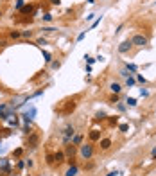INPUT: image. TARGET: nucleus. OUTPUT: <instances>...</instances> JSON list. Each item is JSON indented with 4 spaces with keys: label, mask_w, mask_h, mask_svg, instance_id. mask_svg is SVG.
<instances>
[{
    "label": "nucleus",
    "mask_w": 156,
    "mask_h": 176,
    "mask_svg": "<svg viewBox=\"0 0 156 176\" xmlns=\"http://www.w3.org/2000/svg\"><path fill=\"white\" fill-rule=\"evenodd\" d=\"M111 146H113L111 139H100V140H99V147H100V151H108V149H110Z\"/></svg>",
    "instance_id": "8"
},
{
    "label": "nucleus",
    "mask_w": 156,
    "mask_h": 176,
    "mask_svg": "<svg viewBox=\"0 0 156 176\" xmlns=\"http://www.w3.org/2000/svg\"><path fill=\"white\" fill-rule=\"evenodd\" d=\"M22 154H23V147H16V149H13V156L14 158H20Z\"/></svg>",
    "instance_id": "28"
},
{
    "label": "nucleus",
    "mask_w": 156,
    "mask_h": 176,
    "mask_svg": "<svg viewBox=\"0 0 156 176\" xmlns=\"http://www.w3.org/2000/svg\"><path fill=\"white\" fill-rule=\"evenodd\" d=\"M49 2L52 6H59V4H61V0H49Z\"/></svg>",
    "instance_id": "47"
},
{
    "label": "nucleus",
    "mask_w": 156,
    "mask_h": 176,
    "mask_svg": "<svg viewBox=\"0 0 156 176\" xmlns=\"http://www.w3.org/2000/svg\"><path fill=\"white\" fill-rule=\"evenodd\" d=\"M41 54H43V61H45V63H47V65H50V63H52V54H50L49 51H43L41 49Z\"/></svg>",
    "instance_id": "16"
},
{
    "label": "nucleus",
    "mask_w": 156,
    "mask_h": 176,
    "mask_svg": "<svg viewBox=\"0 0 156 176\" xmlns=\"http://www.w3.org/2000/svg\"><path fill=\"white\" fill-rule=\"evenodd\" d=\"M119 174V171H111V173H108V176H117Z\"/></svg>",
    "instance_id": "48"
},
{
    "label": "nucleus",
    "mask_w": 156,
    "mask_h": 176,
    "mask_svg": "<svg viewBox=\"0 0 156 176\" xmlns=\"http://www.w3.org/2000/svg\"><path fill=\"white\" fill-rule=\"evenodd\" d=\"M135 83H136V79H135V76H129V77H126V86H135Z\"/></svg>",
    "instance_id": "23"
},
{
    "label": "nucleus",
    "mask_w": 156,
    "mask_h": 176,
    "mask_svg": "<svg viewBox=\"0 0 156 176\" xmlns=\"http://www.w3.org/2000/svg\"><path fill=\"white\" fill-rule=\"evenodd\" d=\"M65 154H66V158H74V156H76V153H77V146H74V144H66V146H65Z\"/></svg>",
    "instance_id": "7"
},
{
    "label": "nucleus",
    "mask_w": 156,
    "mask_h": 176,
    "mask_svg": "<svg viewBox=\"0 0 156 176\" xmlns=\"http://www.w3.org/2000/svg\"><path fill=\"white\" fill-rule=\"evenodd\" d=\"M106 119V111H97L95 113V120H104Z\"/></svg>",
    "instance_id": "31"
},
{
    "label": "nucleus",
    "mask_w": 156,
    "mask_h": 176,
    "mask_svg": "<svg viewBox=\"0 0 156 176\" xmlns=\"http://www.w3.org/2000/svg\"><path fill=\"white\" fill-rule=\"evenodd\" d=\"M100 20H102V16H99V18H95V20L92 22V27H90V29H93V27H97V25L100 23Z\"/></svg>",
    "instance_id": "38"
},
{
    "label": "nucleus",
    "mask_w": 156,
    "mask_h": 176,
    "mask_svg": "<svg viewBox=\"0 0 156 176\" xmlns=\"http://www.w3.org/2000/svg\"><path fill=\"white\" fill-rule=\"evenodd\" d=\"M110 124L117 126V124H119V117H117V115H115V117H110Z\"/></svg>",
    "instance_id": "39"
},
{
    "label": "nucleus",
    "mask_w": 156,
    "mask_h": 176,
    "mask_svg": "<svg viewBox=\"0 0 156 176\" xmlns=\"http://www.w3.org/2000/svg\"><path fill=\"white\" fill-rule=\"evenodd\" d=\"M108 88H110V92H111V94H120V92H122V85L119 83V81H111Z\"/></svg>",
    "instance_id": "9"
},
{
    "label": "nucleus",
    "mask_w": 156,
    "mask_h": 176,
    "mask_svg": "<svg viewBox=\"0 0 156 176\" xmlns=\"http://www.w3.org/2000/svg\"><path fill=\"white\" fill-rule=\"evenodd\" d=\"M86 32H88V31H83L81 34H77V42H81V40H83V38L86 36Z\"/></svg>",
    "instance_id": "43"
},
{
    "label": "nucleus",
    "mask_w": 156,
    "mask_h": 176,
    "mask_svg": "<svg viewBox=\"0 0 156 176\" xmlns=\"http://www.w3.org/2000/svg\"><path fill=\"white\" fill-rule=\"evenodd\" d=\"M153 160H154V162H156V156H153Z\"/></svg>",
    "instance_id": "53"
},
{
    "label": "nucleus",
    "mask_w": 156,
    "mask_h": 176,
    "mask_svg": "<svg viewBox=\"0 0 156 176\" xmlns=\"http://www.w3.org/2000/svg\"><path fill=\"white\" fill-rule=\"evenodd\" d=\"M45 162H47V165H56V162H54V154L49 153L45 156Z\"/></svg>",
    "instance_id": "22"
},
{
    "label": "nucleus",
    "mask_w": 156,
    "mask_h": 176,
    "mask_svg": "<svg viewBox=\"0 0 156 176\" xmlns=\"http://www.w3.org/2000/svg\"><path fill=\"white\" fill-rule=\"evenodd\" d=\"M0 144H2V137H0Z\"/></svg>",
    "instance_id": "54"
},
{
    "label": "nucleus",
    "mask_w": 156,
    "mask_h": 176,
    "mask_svg": "<svg viewBox=\"0 0 156 176\" xmlns=\"http://www.w3.org/2000/svg\"><path fill=\"white\" fill-rule=\"evenodd\" d=\"M36 45L43 49V47H47V45H49V40H47L45 36H41V38H38V40H36Z\"/></svg>",
    "instance_id": "18"
},
{
    "label": "nucleus",
    "mask_w": 156,
    "mask_h": 176,
    "mask_svg": "<svg viewBox=\"0 0 156 176\" xmlns=\"http://www.w3.org/2000/svg\"><path fill=\"white\" fill-rule=\"evenodd\" d=\"M131 43H133V47H145V45L149 43V40H147V36H144V34H133L131 36Z\"/></svg>",
    "instance_id": "3"
},
{
    "label": "nucleus",
    "mask_w": 156,
    "mask_h": 176,
    "mask_svg": "<svg viewBox=\"0 0 156 176\" xmlns=\"http://www.w3.org/2000/svg\"><path fill=\"white\" fill-rule=\"evenodd\" d=\"M66 164L68 165H76V158H66Z\"/></svg>",
    "instance_id": "44"
},
{
    "label": "nucleus",
    "mask_w": 156,
    "mask_h": 176,
    "mask_svg": "<svg viewBox=\"0 0 156 176\" xmlns=\"http://www.w3.org/2000/svg\"><path fill=\"white\" fill-rule=\"evenodd\" d=\"M119 99H120V97H119V94H111V97H110V103H111V104H117V103H119Z\"/></svg>",
    "instance_id": "33"
},
{
    "label": "nucleus",
    "mask_w": 156,
    "mask_h": 176,
    "mask_svg": "<svg viewBox=\"0 0 156 176\" xmlns=\"http://www.w3.org/2000/svg\"><path fill=\"white\" fill-rule=\"evenodd\" d=\"M40 31H41V34H52V32H56V31H57V27H52V25H43Z\"/></svg>",
    "instance_id": "15"
},
{
    "label": "nucleus",
    "mask_w": 156,
    "mask_h": 176,
    "mask_svg": "<svg viewBox=\"0 0 156 176\" xmlns=\"http://www.w3.org/2000/svg\"><path fill=\"white\" fill-rule=\"evenodd\" d=\"M7 119V113L6 111H0V120H6Z\"/></svg>",
    "instance_id": "45"
},
{
    "label": "nucleus",
    "mask_w": 156,
    "mask_h": 176,
    "mask_svg": "<svg viewBox=\"0 0 156 176\" xmlns=\"http://www.w3.org/2000/svg\"><path fill=\"white\" fill-rule=\"evenodd\" d=\"M131 49H133V43H131V40H124V42L119 45V54H128Z\"/></svg>",
    "instance_id": "6"
},
{
    "label": "nucleus",
    "mask_w": 156,
    "mask_h": 176,
    "mask_svg": "<svg viewBox=\"0 0 156 176\" xmlns=\"http://www.w3.org/2000/svg\"><path fill=\"white\" fill-rule=\"evenodd\" d=\"M119 130H120V133H128L129 124H120V126H119Z\"/></svg>",
    "instance_id": "37"
},
{
    "label": "nucleus",
    "mask_w": 156,
    "mask_h": 176,
    "mask_svg": "<svg viewBox=\"0 0 156 176\" xmlns=\"http://www.w3.org/2000/svg\"><path fill=\"white\" fill-rule=\"evenodd\" d=\"M88 137H90V142H92V144H93V142H99V140H100V131H99V130H92Z\"/></svg>",
    "instance_id": "13"
},
{
    "label": "nucleus",
    "mask_w": 156,
    "mask_h": 176,
    "mask_svg": "<svg viewBox=\"0 0 156 176\" xmlns=\"http://www.w3.org/2000/svg\"><path fill=\"white\" fill-rule=\"evenodd\" d=\"M77 154L81 160H92L93 154H95V147H93L92 142H83L81 146H77Z\"/></svg>",
    "instance_id": "1"
},
{
    "label": "nucleus",
    "mask_w": 156,
    "mask_h": 176,
    "mask_svg": "<svg viewBox=\"0 0 156 176\" xmlns=\"http://www.w3.org/2000/svg\"><path fill=\"white\" fill-rule=\"evenodd\" d=\"M120 76H122V77H129L131 74H129L128 70H126V68H120Z\"/></svg>",
    "instance_id": "41"
},
{
    "label": "nucleus",
    "mask_w": 156,
    "mask_h": 176,
    "mask_svg": "<svg viewBox=\"0 0 156 176\" xmlns=\"http://www.w3.org/2000/svg\"><path fill=\"white\" fill-rule=\"evenodd\" d=\"M9 176H18V174H16V173H11V174H9Z\"/></svg>",
    "instance_id": "51"
},
{
    "label": "nucleus",
    "mask_w": 156,
    "mask_h": 176,
    "mask_svg": "<svg viewBox=\"0 0 156 176\" xmlns=\"http://www.w3.org/2000/svg\"><path fill=\"white\" fill-rule=\"evenodd\" d=\"M25 167L32 169V167H34V160H32V158H25Z\"/></svg>",
    "instance_id": "34"
},
{
    "label": "nucleus",
    "mask_w": 156,
    "mask_h": 176,
    "mask_svg": "<svg viewBox=\"0 0 156 176\" xmlns=\"http://www.w3.org/2000/svg\"><path fill=\"white\" fill-rule=\"evenodd\" d=\"M59 66H61V61H59V59H52V63H50V68H52V70H57Z\"/></svg>",
    "instance_id": "30"
},
{
    "label": "nucleus",
    "mask_w": 156,
    "mask_h": 176,
    "mask_svg": "<svg viewBox=\"0 0 156 176\" xmlns=\"http://www.w3.org/2000/svg\"><path fill=\"white\" fill-rule=\"evenodd\" d=\"M25 4H27L25 0H16V2H14V9H16V11H20V9L25 6Z\"/></svg>",
    "instance_id": "29"
},
{
    "label": "nucleus",
    "mask_w": 156,
    "mask_h": 176,
    "mask_svg": "<svg viewBox=\"0 0 156 176\" xmlns=\"http://www.w3.org/2000/svg\"><path fill=\"white\" fill-rule=\"evenodd\" d=\"M9 38H11V40H18V38H22V31H11V32H9Z\"/></svg>",
    "instance_id": "25"
},
{
    "label": "nucleus",
    "mask_w": 156,
    "mask_h": 176,
    "mask_svg": "<svg viewBox=\"0 0 156 176\" xmlns=\"http://www.w3.org/2000/svg\"><path fill=\"white\" fill-rule=\"evenodd\" d=\"M85 59H86V65H90V66H92L93 63L97 61V59H95V58H92V56H88V54H85Z\"/></svg>",
    "instance_id": "32"
},
{
    "label": "nucleus",
    "mask_w": 156,
    "mask_h": 176,
    "mask_svg": "<svg viewBox=\"0 0 156 176\" xmlns=\"http://www.w3.org/2000/svg\"><path fill=\"white\" fill-rule=\"evenodd\" d=\"M77 174H79L77 164H76V165H68V167H66V171H65V176H77Z\"/></svg>",
    "instance_id": "12"
},
{
    "label": "nucleus",
    "mask_w": 156,
    "mask_h": 176,
    "mask_svg": "<svg viewBox=\"0 0 156 176\" xmlns=\"http://www.w3.org/2000/svg\"><path fill=\"white\" fill-rule=\"evenodd\" d=\"M38 144H40V139H38V135H36L34 131L29 135V140H27V149L29 151H34V149H38Z\"/></svg>",
    "instance_id": "5"
},
{
    "label": "nucleus",
    "mask_w": 156,
    "mask_h": 176,
    "mask_svg": "<svg viewBox=\"0 0 156 176\" xmlns=\"http://www.w3.org/2000/svg\"><path fill=\"white\" fill-rule=\"evenodd\" d=\"M0 7H2V2H0Z\"/></svg>",
    "instance_id": "55"
},
{
    "label": "nucleus",
    "mask_w": 156,
    "mask_h": 176,
    "mask_svg": "<svg viewBox=\"0 0 156 176\" xmlns=\"http://www.w3.org/2000/svg\"><path fill=\"white\" fill-rule=\"evenodd\" d=\"M126 108H128L126 104H122V103H117V110L120 111V113H124V111H126Z\"/></svg>",
    "instance_id": "36"
},
{
    "label": "nucleus",
    "mask_w": 156,
    "mask_h": 176,
    "mask_svg": "<svg viewBox=\"0 0 156 176\" xmlns=\"http://www.w3.org/2000/svg\"><path fill=\"white\" fill-rule=\"evenodd\" d=\"M154 4H156V0H154Z\"/></svg>",
    "instance_id": "56"
},
{
    "label": "nucleus",
    "mask_w": 156,
    "mask_h": 176,
    "mask_svg": "<svg viewBox=\"0 0 156 176\" xmlns=\"http://www.w3.org/2000/svg\"><path fill=\"white\" fill-rule=\"evenodd\" d=\"M65 160H66V154H65V151H56V153H54V162H56V165L63 164Z\"/></svg>",
    "instance_id": "10"
},
{
    "label": "nucleus",
    "mask_w": 156,
    "mask_h": 176,
    "mask_svg": "<svg viewBox=\"0 0 156 176\" xmlns=\"http://www.w3.org/2000/svg\"><path fill=\"white\" fill-rule=\"evenodd\" d=\"M86 4H95V0H86Z\"/></svg>",
    "instance_id": "50"
},
{
    "label": "nucleus",
    "mask_w": 156,
    "mask_h": 176,
    "mask_svg": "<svg viewBox=\"0 0 156 176\" xmlns=\"http://www.w3.org/2000/svg\"><path fill=\"white\" fill-rule=\"evenodd\" d=\"M72 144L74 146H81L83 144V135H74L72 137Z\"/></svg>",
    "instance_id": "19"
},
{
    "label": "nucleus",
    "mask_w": 156,
    "mask_h": 176,
    "mask_svg": "<svg viewBox=\"0 0 156 176\" xmlns=\"http://www.w3.org/2000/svg\"><path fill=\"white\" fill-rule=\"evenodd\" d=\"M126 70H128L131 76H135V74H138V66L135 65V63H126V66H124Z\"/></svg>",
    "instance_id": "14"
},
{
    "label": "nucleus",
    "mask_w": 156,
    "mask_h": 176,
    "mask_svg": "<svg viewBox=\"0 0 156 176\" xmlns=\"http://www.w3.org/2000/svg\"><path fill=\"white\" fill-rule=\"evenodd\" d=\"M76 135V128H74V124H66L63 128V131H61V137H63V146H66V144H70L72 142V137Z\"/></svg>",
    "instance_id": "2"
},
{
    "label": "nucleus",
    "mask_w": 156,
    "mask_h": 176,
    "mask_svg": "<svg viewBox=\"0 0 156 176\" xmlns=\"http://www.w3.org/2000/svg\"><path fill=\"white\" fill-rule=\"evenodd\" d=\"M32 36H34V31H31V29L22 31V38H25V40H31Z\"/></svg>",
    "instance_id": "20"
},
{
    "label": "nucleus",
    "mask_w": 156,
    "mask_h": 176,
    "mask_svg": "<svg viewBox=\"0 0 156 176\" xmlns=\"http://www.w3.org/2000/svg\"><path fill=\"white\" fill-rule=\"evenodd\" d=\"M140 95L142 97H149V90H147V88H140Z\"/></svg>",
    "instance_id": "40"
},
{
    "label": "nucleus",
    "mask_w": 156,
    "mask_h": 176,
    "mask_svg": "<svg viewBox=\"0 0 156 176\" xmlns=\"http://www.w3.org/2000/svg\"><path fill=\"white\" fill-rule=\"evenodd\" d=\"M93 20H95V15H93V13L86 15V22H93Z\"/></svg>",
    "instance_id": "42"
},
{
    "label": "nucleus",
    "mask_w": 156,
    "mask_h": 176,
    "mask_svg": "<svg viewBox=\"0 0 156 176\" xmlns=\"http://www.w3.org/2000/svg\"><path fill=\"white\" fill-rule=\"evenodd\" d=\"M151 154H153V156H156V146L153 147V149H151Z\"/></svg>",
    "instance_id": "49"
},
{
    "label": "nucleus",
    "mask_w": 156,
    "mask_h": 176,
    "mask_svg": "<svg viewBox=\"0 0 156 176\" xmlns=\"http://www.w3.org/2000/svg\"><path fill=\"white\" fill-rule=\"evenodd\" d=\"M2 131H4V137H7V135H11V130H9V128H4Z\"/></svg>",
    "instance_id": "46"
},
{
    "label": "nucleus",
    "mask_w": 156,
    "mask_h": 176,
    "mask_svg": "<svg viewBox=\"0 0 156 176\" xmlns=\"http://www.w3.org/2000/svg\"><path fill=\"white\" fill-rule=\"evenodd\" d=\"M41 18H43V22H45V23H50L52 20H54V15H52V13H45Z\"/></svg>",
    "instance_id": "24"
},
{
    "label": "nucleus",
    "mask_w": 156,
    "mask_h": 176,
    "mask_svg": "<svg viewBox=\"0 0 156 176\" xmlns=\"http://www.w3.org/2000/svg\"><path fill=\"white\" fill-rule=\"evenodd\" d=\"M136 104H138V101H136L135 97H128L126 99V106H129V108H135Z\"/></svg>",
    "instance_id": "21"
},
{
    "label": "nucleus",
    "mask_w": 156,
    "mask_h": 176,
    "mask_svg": "<svg viewBox=\"0 0 156 176\" xmlns=\"http://www.w3.org/2000/svg\"><path fill=\"white\" fill-rule=\"evenodd\" d=\"M2 16H4V13H2V9H0V18H2Z\"/></svg>",
    "instance_id": "52"
},
{
    "label": "nucleus",
    "mask_w": 156,
    "mask_h": 176,
    "mask_svg": "<svg viewBox=\"0 0 156 176\" xmlns=\"http://www.w3.org/2000/svg\"><path fill=\"white\" fill-rule=\"evenodd\" d=\"M13 173V169H11V162H9V158H6V156H0V174H11Z\"/></svg>",
    "instance_id": "4"
},
{
    "label": "nucleus",
    "mask_w": 156,
    "mask_h": 176,
    "mask_svg": "<svg viewBox=\"0 0 156 176\" xmlns=\"http://www.w3.org/2000/svg\"><path fill=\"white\" fill-rule=\"evenodd\" d=\"M135 79L138 81V83H142V85H145V83H147V81H145V77H144V76H140V74H135Z\"/></svg>",
    "instance_id": "35"
},
{
    "label": "nucleus",
    "mask_w": 156,
    "mask_h": 176,
    "mask_svg": "<svg viewBox=\"0 0 156 176\" xmlns=\"http://www.w3.org/2000/svg\"><path fill=\"white\" fill-rule=\"evenodd\" d=\"M16 169H18V171H23V169H25V158H18V162H16Z\"/></svg>",
    "instance_id": "27"
},
{
    "label": "nucleus",
    "mask_w": 156,
    "mask_h": 176,
    "mask_svg": "<svg viewBox=\"0 0 156 176\" xmlns=\"http://www.w3.org/2000/svg\"><path fill=\"white\" fill-rule=\"evenodd\" d=\"M0 176H4V174H0Z\"/></svg>",
    "instance_id": "57"
},
{
    "label": "nucleus",
    "mask_w": 156,
    "mask_h": 176,
    "mask_svg": "<svg viewBox=\"0 0 156 176\" xmlns=\"http://www.w3.org/2000/svg\"><path fill=\"white\" fill-rule=\"evenodd\" d=\"M23 115H27V117L34 119V117H36V108H34V106H32V108H29L27 111H23Z\"/></svg>",
    "instance_id": "26"
},
{
    "label": "nucleus",
    "mask_w": 156,
    "mask_h": 176,
    "mask_svg": "<svg viewBox=\"0 0 156 176\" xmlns=\"http://www.w3.org/2000/svg\"><path fill=\"white\" fill-rule=\"evenodd\" d=\"M18 13H20V15H29V16H31L32 13H34V6H32V4H25V6H23Z\"/></svg>",
    "instance_id": "11"
},
{
    "label": "nucleus",
    "mask_w": 156,
    "mask_h": 176,
    "mask_svg": "<svg viewBox=\"0 0 156 176\" xmlns=\"http://www.w3.org/2000/svg\"><path fill=\"white\" fill-rule=\"evenodd\" d=\"M76 110V101H68V104L65 106V110H63V113L66 115V113H70V111H74Z\"/></svg>",
    "instance_id": "17"
}]
</instances>
